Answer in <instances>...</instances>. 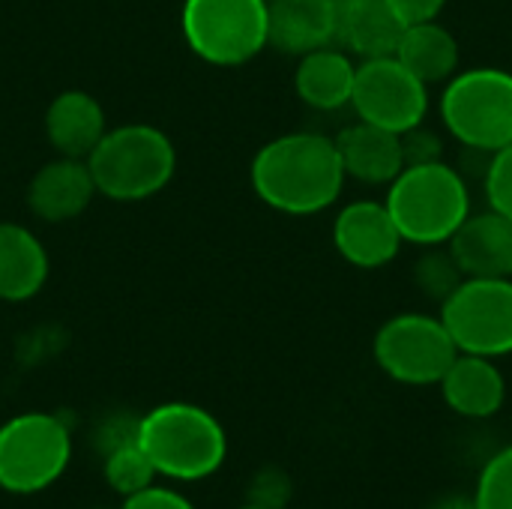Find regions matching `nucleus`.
<instances>
[{
    "instance_id": "33",
    "label": "nucleus",
    "mask_w": 512,
    "mask_h": 509,
    "mask_svg": "<svg viewBox=\"0 0 512 509\" xmlns=\"http://www.w3.org/2000/svg\"><path fill=\"white\" fill-rule=\"evenodd\" d=\"M240 509H258V507H249V504H243V507H240Z\"/></svg>"
},
{
    "instance_id": "21",
    "label": "nucleus",
    "mask_w": 512,
    "mask_h": 509,
    "mask_svg": "<svg viewBox=\"0 0 512 509\" xmlns=\"http://www.w3.org/2000/svg\"><path fill=\"white\" fill-rule=\"evenodd\" d=\"M405 24L384 0H363L342 12L339 18V42L351 57L375 60L393 57L402 42Z\"/></svg>"
},
{
    "instance_id": "34",
    "label": "nucleus",
    "mask_w": 512,
    "mask_h": 509,
    "mask_svg": "<svg viewBox=\"0 0 512 509\" xmlns=\"http://www.w3.org/2000/svg\"><path fill=\"white\" fill-rule=\"evenodd\" d=\"M93 509H108V507H93Z\"/></svg>"
},
{
    "instance_id": "7",
    "label": "nucleus",
    "mask_w": 512,
    "mask_h": 509,
    "mask_svg": "<svg viewBox=\"0 0 512 509\" xmlns=\"http://www.w3.org/2000/svg\"><path fill=\"white\" fill-rule=\"evenodd\" d=\"M72 462L69 426L45 411H27L0 426V489L36 495L54 486Z\"/></svg>"
},
{
    "instance_id": "24",
    "label": "nucleus",
    "mask_w": 512,
    "mask_h": 509,
    "mask_svg": "<svg viewBox=\"0 0 512 509\" xmlns=\"http://www.w3.org/2000/svg\"><path fill=\"white\" fill-rule=\"evenodd\" d=\"M474 501L480 509H512V444L483 465Z\"/></svg>"
},
{
    "instance_id": "19",
    "label": "nucleus",
    "mask_w": 512,
    "mask_h": 509,
    "mask_svg": "<svg viewBox=\"0 0 512 509\" xmlns=\"http://www.w3.org/2000/svg\"><path fill=\"white\" fill-rule=\"evenodd\" d=\"M48 273L51 261L42 240L18 222H0V300L24 303L36 297Z\"/></svg>"
},
{
    "instance_id": "26",
    "label": "nucleus",
    "mask_w": 512,
    "mask_h": 509,
    "mask_svg": "<svg viewBox=\"0 0 512 509\" xmlns=\"http://www.w3.org/2000/svg\"><path fill=\"white\" fill-rule=\"evenodd\" d=\"M483 189H486L489 207L512 219V144L489 156V165L483 174Z\"/></svg>"
},
{
    "instance_id": "18",
    "label": "nucleus",
    "mask_w": 512,
    "mask_h": 509,
    "mask_svg": "<svg viewBox=\"0 0 512 509\" xmlns=\"http://www.w3.org/2000/svg\"><path fill=\"white\" fill-rule=\"evenodd\" d=\"M354 81H357V63L339 45H324L297 57L294 90L300 102L315 111L330 114L348 108L354 96Z\"/></svg>"
},
{
    "instance_id": "16",
    "label": "nucleus",
    "mask_w": 512,
    "mask_h": 509,
    "mask_svg": "<svg viewBox=\"0 0 512 509\" xmlns=\"http://www.w3.org/2000/svg\"><path fill=\"white\" fill-rule=\"evenodd\" d=\"M342 168L351 180L366 186H390L405 171L402 135L357 120L336 135Z\"/></svg>"
},
{
    "instance_id": "14",
    "label": "nucleus",
    "mask_w": 512,
    "mask_h": 509,
    "mask_svg": "<svg viewBox=\"0 0 512 509\" xmlns=\"http://www.w3.org/2000/svg\"><path fill=\"white\" fill-rule=\"evenodd\" d=\"M447 408L465 420H489L507 402V378L492 357L459 354L441 378Z\"/></svg>"
},
{
    "instance_id": "30",
    "label": "nucleus",
    "mask_w": 512,
    "mask_h": 509,
    "mask_svg": "<svg viewBox=\"0 0 512 509\" xmlns=\"http://www.w3.org/2000/svg\"><path fill=\"white\" fill-rule=\"evenodd\" d=\"M384 3L396 12V18L405 27L423 24V21H435L444 12V6H447V0H384Z\"/></svg>"
},
{
    "instance_id": "28",
    "label": "nucleus",
    "mask_w": 512,
    "mask_h": 509,
    "mask_svg": "<svg viewBox=\"0 0 512 509\" xmlns=\"http://www.w3.org/2000/svg\"><path fill=\"white\" fill-rule=\"evenodd\" d=\"M138 423H141V417H129V414H114V417L102 420V426L96 429L99 453L108 456L126 444H135L138 441Z\"/></svg>"
},
{
    "instance_id": "15",
    "label": "nucleus",
    "mask_w": 512,
    "mask_h": 509,
    "mask_svg": "<svg viewBox=\"0 0 512 509\" xmlns=\"http://www.w3.org/2000/svg\"><path fill=\"white\" fill-rule=\"evenodd\" d=\"M339 18L333 0H270V45L291 57L336 45Z\"/></svg>"
},
{
    "instance_id": "9",
    "label": "nucleus",
    "mask_w": 512,
    "mask_h": 509,
    "mask_svg": "<svg viewBox=\"0 0 512 509\" xmlns=\"http://www.w3.org/2000/svg\"><path fill=\"white\" fill-rule=\"evenodd\" d=\"M447 324L459 354H512V279H465L444 303Z\"/></svg>"
},
{
    "instance_id": "13",
    "label": "nucleus",
    "mask_w": 512,
    "mask_h": 509,
    "mask_svg": "<svg viewBox=\"0 0 512 509\" xmlns=\"http://www.w3.org/2000/svg\"><path fill=\"white\" fill-rule=\"evenodd\" d=\"M447 246L465 279H512V219L504 213H471Z\"/></svg>"
},
{
    "instance_id": "2",
    "label": "nucleus",
    "mask_w": 512,
    "mask_h": 509,
    "mask_svg": "<svg viewBox=\"0 0 512 509\" xmlns=\"http://www.w3.org/2000/svg\"><path fill=\"white\" fill-rule=\"evenodd\" d=\"M405 243L420 249L447 246L462 222L474 213L468 177L441 162L408 165L390 186L384 198Z\"/></svg>"
},
{
    "instance_id": "29",
    "label": "nucleus",
    "mask_w": 512,
    "mask_h": 509,
    "mask_svg": "<svg viewBox=\"0 0 512 509\" xmlns=\"http://www.w3.org/2000/svg\"><path fill=\"white\" fill-rule=\"evenodd\" d=\"M120 509H195V504L174 492V489H162V486H147L129 498H123Z\"/></svg>"
},
{
    "instance_id": "17",
    "label": "nucleus",
    "mask_w": 512,
    "mask_h": 509,
    "mask_svg": "<svg viewBox=\"0 0 512 509\" xmlns=\"http://www.w3.org/2000/svg\"><path fill=\"white\" fill-rule=\"evenodd\" d=\"M105 132V108L87 90H63L45 108V138L57 156L87 159Z\"/></svg>"
},
{
    "instance_id": "6",
    "label": "nucleus",
    "mask_w": 512,
    "mask_h": 509,
    "mask_svg": "<svg viewBox=\"0 0 512 509\" xmlns=\"http://www.w3.org/2000/svg\"><path fill=\"white\" fill-rule=\"evenodd\" d=\"M180 30L210 66H243L270 45V0H183Z\"/></svg>"
},
{
    "instance_id": "32",
    "label": "nucleus",
    "mask_w": 512,
    "mask_h": 509,
    "mask_svg": "<svg viewBox=\"0 0 512 509\" xmlns=\"http://www.w3.org/2000/svg\"><path fill=\"white\" fill-rule=\"evenodd\" d=\"M336 6H339V12H345V9H351V6H357V3H363V0H333Z\"/></svg>"
},
{
    "instance_id": "25",
    "label": "nucleus",
    "mask_w": 512,
    "mask_h": 509,
    "mask_svg": "<svg viewBox=\"0 0 512 509\" xmlns=\"http://www.w3.org/2000/svg\"><path fill=\"white\" fill-rule=\"evenodd\" d=\"M294 498V480L279 465H264L246 486V504L258 509H288Z\"/></svg>"
},
{
    "instance_id": "23",
    "label": "nucleus",
    "mask_w": 512,
    "mask_h": 509,
    "mask_svg": "<svg viewBox=\"0 0 512 509\" xmlns=\"http://www.w3.org/2000/svg\"><path fill=\"white\" fill-rule=\"evenodd\" d=\"M102 459H105V468H102L105 483H108V489L117 492L120 498H129V495H135V492L153 486L156 468H153L150 456L141 450L138 441H135V444H126V447H120V450L102 456Z\"/></svg>"
},
{
    "instance_id": "22",
    "label": "nucleus",
    "mask_w": 512,
    "mask_h": 509,
    "mask_svg": "<svg viewBox=\"0 0 512 509\" xmlns=\"http://www.w3.org/2000/svg\"><path fill=\"white\" fill-rule=\"evenodd\" d=\"M465 282V273L459 261L453 258L450 246H426L423 255L414 264V285L435 300L438 306Z\"/></svg>"
},
{
    "instance_id": "1",
    "label": "nucleus",
    "mask_w": 512,
    "mask_h": 509,
    "mask_svg": "<svg viewBox=\"0 0 512 509\" xmlns=\"http://www.w3.org/2000/svg\"><path fill=\"white\" fill-rule=\"evenodd\" d=\"M336 138L321 132H285L267 141L249 165L258 201L285 216H315L333 207L345 189Z\"/></svg>"
},
{
    "instance_id": "3",
    "label": "nucleus",
    "mask_w": 512,
    "mask_h": 509,
    "mask_svg": "<svg viewBox=\"0 0 512 509\" xmlns=\"http://www.w3.org/2000/svg\"><path fill=\"white\" fill-rule=\"evenodd\" d=\"M138 444L150 456L156 474L177 483L213 477L228 459V435L222 423L189 402H165L138 423Z\"/></svg>"
},
{
    "instance_id": "4",
    "label": "nucleus",
    "mask_w": 512,
    "mask_h": 509,
    "mask_svg": "<svg viewBox=\"0 0 512 509\" xmlns=\"http://www.w3.org/2000/svg\"><path fill=\"white\" fill-rule=\"evenodd\" d=\"M87 168L102 198L132 204L159 195L171 183L177 150L159 126L123 123L105 132L87 156Z\"/></svg>"
},
{
    "instance_id": "31",
    "label": "nucleus",
    "mask_w": 512,
    "mask_h": 509,
    "mask_svg": "<svg viewBox=\"0 0 512 509\" xmlns=\"http://www.w3.org/2000/svg\"><path fill=\"white\" fill-rule=\"evenodd\" d=\"M432 509H480L474 498H465V495H450L444 501H438Z\"/></svg>"
},
{
    "instance_id": "20",
    "label": "nucleus",
    "mask_w": 512,
    "mask_h": 509,
    "mask_svg": "<svg viewBox=\"0 0 512 509\" xmlns=\"http://www.w3.org/2000/svg\"><path fill=\"white\" fill-rule=\"evenodd\" d=\"M396 57L429 87L447 84L462 63L459 39L435 18L423 24H411L402 33V42L396 48Z\"/></svg>"
},
{
    "instance_id": "10",
    "label": "nucleus",
    "mask_w": 512,
    "mask_h": 509,
    "mask_svg": "<svg viewBox=\"0 0 512 509\" xmlns=\"http://www.w3.org/2000/svg\"><path fill=\"white\" fill-rule=\"evenodd\" d=\"M351 108L357 120L390 129L396 135L426 123L429 84H423L396 54L357 63Z\"/></svg>"
},
{
    "instance_id": "8",
    "label": "nucleus",
    "mask_w": 512,
    "mask_h": 509,
    "mask_svg": "<svg viewBox=\"0 0 512 509\" xmlns=\"http://www.w3.org/2000/svg\"><path fill=\"white\" fill-rule=\"evenodd\" d=\"M372 357L396 384L435 387L459 357V348L441 315L402 312L378 327Z\"/></svg>"
},
{
    "instance_id": "11",
    "label": "nucleus",
    "mask_w": 512,
    "mask_h": 509,
    "mask_svg": "<svg viewBox=\"0 0 512 509\" xmlns=\"http://www.w3.org/2000/svg\"><path fill=\"white\" fill-rule=\"evenodd\" d=\"M402 234L384 201H351L333 219V249L357 270H381L402 252Z\"/></svg>"
},
{
    "instance_id": "27",
    "label": "nucleus",
    "mask_w": 512,
    "mask_h": 509,
    "mask_svg": "<svg viewBox=\"0 0 512 509\" xmlns=\"http://www.w3.org/2000/svg\"><path fill=\"white\" fill-rule=\"evenodd\" d=\"M402 153H405V168L408 165H429V162L444 159V144L432 129H426L420 123V126L402 132Z\"/></svg>"
},
{
    "instance_id": "5",
    "label": "nucleus",
    "mask_w": 512,
    "mask_h": 509,
    "mask_svg": "<svg viewBox=\"0 0 512 509\" xmlns=\"http://www.w3.org/2000/svg\"><path fill=\"white\" fill-rule=\"evenodd\" d=\"M441 123L465 147L495 153L512 144V72L459 69L441 93Z\"/></svg>"
},
{
    "instance_id": "12",
    "label": "nucleus",
    "mask_w": 512,
    "mask_h": 509,
    "mask_svg": "<svg viewBox=\"0 0 512 509\" xmlns=\"http://www.w3.org/2000/svg\"><path fill=\"white\" fill-rule=\"evenodd\" d=\"M96 183L87 168V159L57 156L45 162L27 186V207L42 222H69L78 219L93 201Z\"/></svg>"
}]
</instances>
